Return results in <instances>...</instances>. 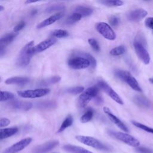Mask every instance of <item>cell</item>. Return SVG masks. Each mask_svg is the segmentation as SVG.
I'll return each instance as SVG.
<instances>
[{
  "instance_id": "obj_40",
  "label": "cell",
  "mask_w": 153,
  "mask_h": 153,
  "mask_svg": "<svg viewBox=\"0 0 153 153\" xmlns=\"http://www.w3.org/2000/svg\"><path fill=\"white\" fill-rule=\"evenodd\" d=\"M25 22H23V21H21L19 23H17L16 25V26L14 27V30L13 31L14 32H16L17 33L18 32H19L20 30H21L22 29H23L25 26Z\"/></svg>"
},
{
  "instance_id": "obj_4",
  "label": "cell",
  "mask_w": 153,
  "mask_h": 153,
  "mask_svg": "<svg viewBox=\"0 0 153 153\" xmlns=\"http://www.w3.org/2000/svg\"><path fill=\"white\" fill-rule=\"evenodd\" d=\"M108 133L109 135L113 136L115 139L125 143L130 146L137 148L140 145V142L136 138L126 133L110 130L108 131Z\"/></svg>"
},
{
  "instance_id": "obj_16",
  "label": "cell",
  "mask_w": 153,
  "mask_h": 153,
  "mask_svg": "<svg viewBox=\"0 0 153 153\" xmlns=\"http://www.w3.org/2000/svg\"><path fill=\"white\" fill-rule=\"evenodd\" d=\"M63 13L62 12H59L57 13H56L53 14V16H51L48 18L45 19L44 20L40 22L39 24L37 25L36 28L37 29H41L45 27H47L49 25H52L60 19H61L63 16Z\"/></svg>"
},
{
  "instance_id": "obj_25",
  "label": "cell",
  "mask_w": 153,
  "mask_h": 153,
  "mask_svg": "<svg viewBox=\"0 0 153 153\" xmlns=\"http://www.w3.org/2000/svg\"><path fill=\"white\" fill-rule=\"evenodd\" d=\"M61 79V78L59 76H54L52 77H50L49 78H47L45 79H43L42 81H41L38 85H41V86H47V85H51L55 83H57L58 82H59Z\"/></svg>"
},
{
  "instance_id": "obj_7",
  "label": "cell",
  "mask_w": 153,
  "mask_h": 153,
  "mask_svg": "<svg viewBox=\"0 0 153 153\" xmlns=\"http://www.w3.org/2000/svg\"><path fill=\"white\" fill-rule=\"evenodd\" d=\"M68 64L70 68L74 69H85L90 66V61L82 56H77L69 59Z\"/></svg>"
},
{
  "instance_id": "obj_11",
  "label": "cell",
  "mask_w": 153,
  "mask_h": 153,
  "mask_svg": "<svg viewBox=\"0 0 153 153\" xmlns=\"http://www.w3.org/2000/svg\"><path fill=\"white\" fill-rule=\"evenodd\" d=\"M59 144V142L57 140H53L46 142L36 146L33 150V153H47L54 148Z\"/></svg>"
},
{
  "instance_id": "obj_46",
  "label": "cell",
  "mask_w": 153,
  "mask_h": 153,
  "mask_svg": "<svg viewBox=\"0 0 153 153\" xmlns=\"http://www.w3.org/2000/svg\"><path fill=\"white\" fill-rule=\"evenodd\" d=\"M149 81L151 83H152V84H153V78H149Z\"/></svg>"
},
{
  "instance_id": "obj_28",
  "label": "cell",
  "mask_w": 153,
  "mask_h": 153,
  "mask_svg": "<svg viewBox=\"0 0 153 153\" xmlns=\"http://www.w3.org/2000/svg\"><path fill=\"white\" fill-rule=\"evenodd\" d=\"M100 2L108 7H120L123 5L122 0H100Z\"/></svg>"
},
{
  "instance_id": "obj_9",
  "label": "cell",
  "mask_w": 153,
  "mask_h": 153,
  "mask_svg": "<svg viewBox=\"0 0 153 153\" xmlns=\"http://www.w3.org/2000/svg\"><path fill=\"white\" fill-rule=\"evenodd\" d=\"M97 85L99 87L100 90L106 93L112 99H113L117 103L120 105L123 104V102L120 96L106 82L102 80H100L97 82Z\"/></svg>"
},
{
  "instance_id": "obj_12",
  "label": "cell",
  "mask_w": 153,
  "mask_h": 153,
  "mask_svg": "<svg viewBox=\"0 0 153 153\" xmlns=\"http://www.w3.org/2000/svg\"><path fill=\"white\" fill-rule=\"evenodd\" d=\"M8 108L11 109H18V110H22V111H28L30 109L33 105L32 103L29 102L23 101L20 100H14L7 103Z\"/></svg>"
},
{
  "instance_id": "obj_15",
  "label": "cell",
  "mask_w": 153,
  "mask_h": 153,
  "mask_svg": "<svg viewBox=\"0 0 153 153\" xmlns=\"http://www.w3.org/2000/svg\"><path fill=\"white\" fill-rule=\"evenodd\" d=\"M57 41V39L55 38H50L48 39H47L41 42H39L38 44L33 47V50L35 53H40L42 52L52 45H53Z\"/></svg>"
},
{
  "instance_id": "obj_24",
  "label": "cell",
  "mask_w": 153,
  "mask_h": 153,
  "mask_svg": "<svg viewBox=\"0 0 153 153\" xmlns=\"http://www.w3.org/2000/svg\"><path fill=\"white\" fill-rule=\"evenodd\" d=\"M75 12L79 13L82 17H87L90 16L93 13V10L88 7L78 5L75 8Z\"/></svg>"
},
{
  "instance_id": "obj_21",
  "label": "cell",
  "mask_w": 153,
  "mask_h": 153,
  "mask_svg": "<svg viewBox=\"0 0 153 153\" xmlns=\"http://www.w3.org/2000/svg\"><path fill=\"white\" fill-rule=\"evenodd\" d=\"M17 35V33L13 32L4 35L0 39V47L5 48L6 45L9 44L13 41V39L16 38Z\"/></svg>"
},
{
  "instance_id": "obj_32",
  "label": "cell",
  "mask_w": 153,
  "mask_h": 153,
  "mask_svg": "<svg viewBox=\"0 0 153 153\" xmlns=\"http://www.w3.org/2000/svg\"><path fill=\"white\" fill-rule=\"evenodd\" d=\"M65 7L62 4H54L49 6L47 7L45 10V12L48 13H53V12H56V11H59L61 10H65Z\"/></svg>"
},
{
  "instance_id": "obj_34",
  "label": "cell",
  "mask_w": 153,
  "mask_h": 153,
  "mask_svg": "<svg viewBox=\"0 0 153 153\" xmlns=\"http://www.w3.org/2000/svg\"><path fill=\"white\" fill-rule=\"evenodd\" d=\"M132 124L136 126V127L139 128H140L146 132H148V133H152L153 134V128H151L146 125H144L143 124H141L137 121H131Z\"/></svg>"
},
{
  "instance_id": "obj_10",
  "label": "cell",
  "mask_w": 153,
  "mask_h": 153,
  "mask_svg": "<svg viewBox=\"0 0 153 153\" xmlns=\"http://www.w3.org/2000/svg\"><path fill=\"white\" fill-rule=\"evenodd\" d=\"M32 139L30 137H27L17 142V143L12 145L11 146L5 149L2 153H17L29 145L32 142Z\"/></svg>"
},
{
  "instance_id": "obj_20",
  "label": "cell",
  "mask_w": 153,
  "mask_h": 153,
  "mask_svg": "<svg viewBox=\"0 0 153 153\" xmlns=\"http://www.w3.org/2000/svg\"><path fill=\"white\" fill-rule=\"evenodd\" d=\"M133 100L134 102L140 108H148L151 106L150 101L143 96L136 95L134 97Z\"/></svg>"
},
{
  "instance_id": "obj_27",
  "label": "cell",
  "mask_w": 153,
  "mask_h": 153,
  "mask_svg": "<svg viewBox=\"0 0 153 153\" xmlns=\"http://www.w3.org/2000/svg\"><path fill=\"white\" fill-rule=\"evenodd\" d=\"M76 54L78 56H80L87 59L90 62V67L91 68V69H94L96 67V60L91 54L87 53H82V52L77 53Z\"/></svg>"
},
{
  "instance_id": "obj_23",
  "label": "cell",
  "mask_w": 153,
  "mask_h": 153,
  "mask_svg": "<svg viewBox=\"0 0 153 153\" xmlns=\"http://www.w3.org/2000/svg\"><path fill=\"white\" fill-rule=\"evenodd\" d=\"M18 131V128L17 127H11L7 128H1L0 130V139H3L8 138Z\"/></svg>"
},
{
  "instance_id": "obj_31",
  "label": "cell",
  "mask_w": 153,
  "mask_h": 153,
  "mask_svg": "<svg viewBox=\"0 0 153 153\" xmlns=\"http://www.w3.org/2000/svg\"><path fill=\"white\" fill-rule=\"evenodd\" d=\"M82 17V15L78 13L75 12L74 13L72 14H71L66 20V22L69 24H72V23H74L75 22H77L78 21H79L81 18Z\"/></svg>"
},
{
  "instance_id": "obj_36",
  "label": "cell",
  "mask_w": 153,
  "mask_h": 153,
  "mask_svg": "<svg viewBox=\"0 0 153 153\" xmlns=\"http://www.w3.org/2000/svg\"><path fill=\"white\" fill-rule=\"evenodd\" d=\"M1 97H0V101L3 102V101H6L8 100L12 99L14 98V95L9 91H1Z\"/></svg>"
},
{
  "instance_id": "obj_33",
  "label": "cell",
  "mask_w": 153,
  "mask_h": 153,
  "mask_svg": "<svg viewBox=\"0 0 153 153\" xmlns=\"http://www.w3.org/2000/svg\"><path fill=\"white\" fill-rule=\"evenodd\" d=\"M84 88L81 86H77V87H73L71 88H68L65 90V92L68 94H77L79 93H81L84 91Z\"/></svg>"
},
{
  "instance_id": "obj_2",
  "label": "cell",
  "mask_w": 153,
  "mask_h": 153,
  "mask_svg": "<svg viewBox=\"0 0 153 153\" xmlns=\"http://www.w3.org/2000/svg\"><path fill=\"white\" fill-rule=\"evenodd\" d=\"M99 90L100 88L97 85L87 88L79 95L78 100V106L81 108H85L90 101L98 94Z\"/></svg>"
},
{
  "instance_id": "obj_30",
  "label": "cell",
  "mask_w": 153,
  "mask_h": 153,
  "mask_svg": "<svg viewBox=\"0 0 153 153\" xmlns=\"http://www.w3.org/2000/svg\"><path fill=\"white\" fill-rule=\"evenodd\" d=\"M93 111L92 109H88L81 117L80 120L82 123H86L90 121L93 116Z\"/></svg>"
},
{
  "instance_id": "obj_22",
  "label": "cell",
  "mask_w": 153,
  "mask_h": 153,
  "mask_svg": "<svg viewBox=\"0 0 153 153\" xmlns=\"http://www.w3.org/2000/svg\"><path fill=\"white\" fill-rule=\"evenodd\" d=\"M56 102L53 100H44L36 104V107L41 109H51L56 108Z\"/></svg>"
},
{
  "instance_id": "obj_18",
  "label": "cell",
  "mask_w": 153,
  "mask_h": 153,
  "mask_svg": "<svg viewBox=\"0 0 153 153\" xmlns=\"http://www.w3.org/2000/svg\"><path fill=\"white\" fill-rule=\"evenodd\" d=\"M29 81L30 79L27 77L14 76L7 79L5 82L7 84H16L19 85H23L27 84Z\"/></svg>"
},
{
  "instance_id": "obj_43",
  "label": "cell",
  "mask_w": 153,
  "mask_h": 153,
  "mask_svg": "<svg viewBox=\"0 0 153 153\" xmlns=\"http://www.w3.org/2000/svg\"><path fill=\"white\" fill-rule=\"evenodd\" d=\"M93 99H94V103H95L96 105H101V104L103 103V99H102V98L101 97H100L98 94H97L96 97H94L93 98Z\"/></svg>"
},
{
  "instance_id": "obj_39",
  "label": "cell",
  "mask_w": 153,
  "mask_h": 153,
  "mask_svg": "<svg viewBox=\"0 0 153 153\" xmlns=\"http://www.w3.org/2000/svg\"><path fill=\"white\" fill-rule=\"evenodd\" d=\"M136 151L137 153H153L152 149H149L148 148L143 147V146L137 147Z\"/></svg>"
},
{
  "instance_id": "obj_26",
  "label": "cell",
  "mask_w": 153,
  "mask_h": 153,
  "mask_svg": "<svg viewBox=\"0 0 153 153\" xmlns=\"http://www.w3.org/2000/svg\"><path fill=\"white\" fill-rule=\"evenodd\" d=\"M73 121H74V120H73L72 116L71 115H68L65 118V119L64 120L63 123H62L57 132L60 133V132L63 131L66 128H67L68 127H69V126H71L72 124Z\"/></svg>"
},
{
  "instance_id": "obj_3",
  "label": "cell",
  "mask_w": 153,
  "mask_h": 153,
  "mask_svg": "<svg viewBox=\"0 0 153 153\" xmlns=\"http://www.w3.org/2000/svg\"><path fill=\"white\" fill-rule=\"evenodd\" d=\"M75 139L79 142L86 145L87 146L93 147L98 150H102V151H109V148L102 143L100 141L95 139L94 137L87 136H82V135H78L75 136Z\"/></svg>"
},
{
  "instance_id": "obj_47",
  "label": "cell",
  "mask_w": 153,
  "mask_h": 153,
  "mask_svg": "<svg viewBox=\"0 0 153 153\" xmlns=\"http://www.w3.org/2000/svg\"><path fill=\"white\" fill-rule=\"evenodd\" d=\"M3 9H4V7H3L2 5H1V6H0V11H2Z\"/></svg>"
},
{
  "instance_id": "obj_41",
  "label": "cell",
  "mask_w": 153,
  "mask_h": 153,
  "mask_svg": "<svg viewBox=\"0 0 153 153\" xmlns=\"http://www.w3.org/2000/svg\"><path fill=\"white\" fill-rule=\"evenodd\" d=\"M145 23L148 27L153 29V17L146 18L145 21Z\"/></svg>"
},
{
  "instance_id": "obj_19",
  "label": "cell",
  "mask_w": 153,
  "mask_h": 153,
  "mask_svg": "<svg viewBox=\"0 0 153 153\" xmlns=\"http://www.w3.org/2000/svg\"><path fill=\"white\" fill-rule=\"evenodd\" d=\"M63 149L69 153H93L84 148L70 144L63 145Z\"/></svg>"
},
{
  "instance_id": "obj_44",
  "label": "cell",
  "mask_w": 153,
  "mask_h": 153,
  "mask_svg": "<svg viewBox=\"0 0 153 153\" xmlns=\"http://www.w3.org/2000/svg\"><path fill=\"white\" fill-rule=\"evenodd\" d=\"M42 0H26L25 1V4H32V3H35L38 1H41Z\"/></svg>"
},
{
  "instance_id": "obj_6",
  "label": "cell",
  "mask_w": 153,
  "mask_h": 153,
  "mask_svg": "<svg viewBox=\"0 0 153 153\" xmlns=\"http://www.w3.org/2000/svg\"><path fill=\"white\" fill-rule=\"evenodd\" d=\"M50 93L48 88H36L35 90H20L17 91L19 96L23 98H37L44 96Z\"/></svg>"
},
{
  "instance_id": "obj_38",
  "label": "cell",
  "mask_w": 153,
  "mask_h": 153,
  "mask_svg": "<svg viewBox=\"0 0 153 153\" xmlns=\"http://www.w3.org/2000/svg\"><path fill=\"white\" fill-rule=\"evenodd\" d=\"M109 22L110 23V25L112 26L115 27L117 26L118 25L119 22H120V19L118 17H117V16H112L110 17L109 20Z\"/></svg>"
},
{
  "instance_id": "obj_5",
  "label": "cell",
  "mask_w": 153,
  "mask_h": 153,
  "mask_svg": "<svg viewBox=\"0 0 153 153\" xmlns=\"http://www.w3.org/2000/svg\"><path fill=\"white\" fill-rule=\"evenodd\" d=\"M96 30L105 38L113 41L116 38V35L111 27L105 22H99L95 26Z\"/></svg>"
},
{
  "instance_id": "obj_17",
  "label": "cell",
  "mask_w": 153,
  "mask_h": 153,
  "mask_svg": "<svg viewBox=\"0 0 153 153\" xmlns=\"http://www.w3.org/2000/svg\"><path fill=\"white\" fill-rule=\"evenodd\" d=\"M123 81L126 82L132 89L136 91L141 92L142 91V88L140 87L138 82L137 80L131 75L130 72H128L124 78L123 79Z\"/></svg>"
},
{
  "instance_id": "obj_45",
  "label": "cell",
  "mask_w": 153,
  "mask_h": 153,
  "mask_svg": "<svg viewBox=\"0 0 153 153\" xmlns=\"http://www.w3.org/2000/svg\"><path fill=\"white\" fill-rule=\"evenodd\" d=\"M36 13V10H34V11H32V12L31 14H32V15H34Z\"/></svg>"
},
{
  "instance_id": "obj_1",
  "label": "cell",
  "mask_w": 153,
  "mask_h": 153,
  "mask_svg": "<svg viewBox=\"0 0 153 153\" xmlns=\"http://www.w3.org/2000/svg\"><path fill=\"white\" fill-rule=\"evenodd\" d=\"M33 41L26 44L19 52L16 60V65L20 67L27 66L35 53L33 50Z\"/></svg>"
},
{
  "instance_id": "obj_42",
  "label": "cell",
  "mask_w": 153,
  "mask_h": 153,
  "mask_svg": "<svg viewBox=\"0 0 153 153\" xmlns=\"http://www.w3.org/2000/svg\"><path fill=\"white\" fill-rule=\"evenodd\" d=\"M10 123V121L8 118H2L0 120V127H1L7 126Z\"/></svg>"
},
{
  "instance_id": "obj_14",
  "label": "cell",
  "mask_w": 153,
  "mask_h": 153,
  "mask_svg": "<svg viewBox=\"0 0 153 153\" xmlns=\"http://www.w3.org/2000/svg\"><path fill=\"white\" fill-rule=\"evenodd\" d=\"M103 110L105 114H107L110 120L113 122L115 125L117 126L120 129H121L124 131H128V129L127 127V126L115 115H114L110 111V109L108 107H103Z\"/></svg>"
},
{
  "instance_id": "obj_13",
  "label": "cell",
  "mask_w": 153,
  "mask_h": 153,
  "mask_svg": "<svg viewBox=\"0 0 153 153\" xmlns=\"http://www.w3.org/2000/svg\"><path fill=\"white\" fill-rule=\"evenodd\" d=\"M148 12L146 10L139 8L130 11L127 14V17L130 21L136 22H139L143 18H145Z\"/></svg>"
},
{
  "instance_id": "obj_35",
  "label": "cell",
  "mask_w": 153,
  "mask_h": 153,
  "mask_svg": "<svg viewBox=\"0 0 153 153\" xmlns=\"http://www.w3.org/2000/svg\"><path fill=\"white\" fill-rule=\"evenodd\" d=\"M52 35L55 37V38H65L67 37L69 35V33L68 31L63 29H58V30H55L53 32Z\"/></svg>"
},
{
  "instance_id": "obj_37",
  "label": "cell",
  "mask_w": 153,
  "mask_h": 153,
  "mask_svg": "<svg viewBox=\"0 0 153 153\" xmlns=\"http://www.w3.org/2000/svg\"><path fill=\"white\" fill-rule=\"evenodd\" d=\"M88 42L90 44V45L91 47V48L97 52H99L100 51V46L97 42V41L94 39V38H89L88 39Z\"/></svg>"
},
{
  "instance_id": "obj_48",
  "label": "cell",
  "mask_w": 153,
  "mask_h": 153,
  "mask_svg": "<svg viewBox=\"0 0 153 153\" xmlns=\"http://www.w3.org/2000/svg\"><path fill=\"white\" fill-rule=\"evenodd\" d=\"M145 1H148V0H145Z\"/></svg>"
},
{
  "instance_id": "obj_29",
  "label": "cell",
  "mask_w": 153,
  "mask_h": 153,
  "mask_svg": "<svg viewBox=\"0 0 153 153\" xmlns=\"http://www.w3.org/2000/svg\"><path fill=\"white\" fill-rule=\"evenodd\" d=\"M126 52V48L123 45H119L112 48L109 53L111 55L114 56H118L123 54Z\"/></svg>"
},
{
  "instance_id": "obj_8",
  "label": "cell",
  "mask_w": 153,
  "mask_h": 153,
  "mask_svg": "<svg viewBox=\"0 0 153 153\" xmlns=\"http://www.w3.org/2000/svg\"><path fill=\"white\" fill-rule=\"evenodd\" d=\"M133 46L136 53L140 60L145 65L149 64L150 62V56L143 44L140 41L136 40L133 43Z\"/></svg>"
}]
</instances>
